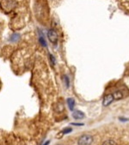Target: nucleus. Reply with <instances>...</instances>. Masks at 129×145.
<instances>
[{
  "mask_svg": "<svg viewBox=\"0 0 129 145\" xmlns=\"http://www.w3.org/2000/svg\"><path fill=\"white\" fill-rule=\"evenodd\" d=\"M93 143V137L90 135H83L79 137L77 143L78 145H91Z\"/></svg>",
  "mask_w": 129,
  "mask_h": 145,
  "instance_id": "f257e3e1",
  "label": "nucleus"
},
{
  "mask_svg": "<svg viewBox=\"0 0 129 145\" xmlns=\"http://www.w3.org/2000/svg\"><path fill=\"white\" fill-rule=\"evenodd\" d=\"M47 37L52 43H56L58 40V34L54 29H50L47 33Z\"/></svg>",
  "mask_w": 129,
  "mask_h": 145,
  "instance_id": "f03ea898",
  "label": "nucleus"
},
{
  "mask_svg": "<svg viewBox=\"0 0 129 145\" xmlns=\"http://www.w3.org/2000/svg\"><path fill=\"white\" fill-rule=\"evenodd\" d=\"M114 100V99L113 97V94H108V95H106V96L104 97V99H103L102 104L104 106H107L108 105H110Z\"/></svg>",
  "mask_w": 129,
  "mask_h": 145,
  "instance_id": "7ed1b4c3",
  "label": "nucleus"
},
{
  "mask_svg": "<svg viewBox=\"0 0 129 145\" xmlns=\"http://www.w3.org/2000/svg\"><path fill=\"white\" fill-rule=\"evenodd\" d=\"M72 117L75 118V119H82V118H84L85 117V115L83 112L77 110V111H74L72 112Z\"/></svg>",
  "mask_w": 129,
  "mask_h": 145,
  "instance_id": "20e7f679",
  "label": "nucleus"
},
{
  "mask_svg": "<svg viewBox=\"0 0 129 145\" xmlns=\"http://www.w3.org/2000/svg\"><path fill=\"white\" fill-rule=\"evenodd\" d=\"M113 97L114 100H118L123 98V93L121 91H116L113 94Z\"/></svg>",
  "mask_w": 129,
  "mask_h": 145,
  "instance_id": "39448f33",
  "label": "nucleus"
},
{
  "mask_svg": "<svg viewBox=\"0 0 129 145\" xmlns=\"http://www.w3.org/2000/svg\"><path fill=\"white\" fill-rule=\"evenodd\" d=\"M67 104H68V106H69V108H70V110L72 111L74 109V106H75V100H74V99H72V98H68Z\"/></svg>",
  "mask_w": 129,
  "mask_h": 145,
  "instance_id": "423d86ee",
  "label": "nucleus"
},
{
  "mask_svg": "<svg viewBox=\"0 0 129 145\" xmlns=\"http://www.w3.org/2000/svg\"><path fill=\"white\" fill-rule=\"evenodd\" d=\"M19 39H20V35L19 34H13L12 35L10 36V40L11 41H13V42L17 41Z\"/></svg>",
  "mask_w": 129,
  "mask_h": 145,
  "instance_id": "0eeeda50",
  "label": "nucleus"
},
{
  "mask_svg": "<svg viewBox=\"0 0 129 145\" xmlns=\"http://www.w3.org/2000/svg\"><path fill=\"white\" fill-rule=\"evenodd\" d=\"M102 145H117L114 140H107L102 143Z\"/></svg>",
  "mask_w": 129,
  "mask_h": 145,
  "instance_id": "6e6552de",
  "label": "nucleus"
},
{
  "mask_svg": "<svg viewBox=\"0 0 129 145\" xmlns=\"http://www.w3.org/2000/svg\"><path fill=\"white\" fill-rule=\"evenodd\" d=\"M39 41H40V43H41V44L43 46H47V42H46V40H44V38H43V37H40L39 38Z\"/></svg>",
  "mask_w": 129,
  "mask_h": 145,
  "instance_id": "1a4fd4ad",
  "label": "nucleus"
},
{
  "mask_svg": "<svg viewBox=\"0 0 129 145\" xmlns=\"http://www.w3.org/2000/svg\"><path fill=\"white\" fill-rule=\"evenodd\" d=\"M72 131V129L71 128H65V129H64L62 130V134H67V133H70V132H71Z\"/></svg>",
  "mask_w": 129,
  "mask_h": 145,
  "instance_id": "9d476101",
  "label": "nucleus"
},
{
  "mask_svg": "<svg viewBox=\"0 0 129 145\" xmlns=\"http://www.w3.org/2000/svg\"><path fill=\"white\" fill-rule=\"evenodd\" d=\"M64 78H65V84H66V87L68 88V87H69V80H68V77H67V76H65Z\"/></svg>",
  "mask_w": 129,
  "mask_h": 145,
  "instance_id": "9b49d317",
  "label": "nucleus"
},
{
  "mask_svg": "<svg viewBox=\"0 0 129 145\" xmlns=\"http://www.w3.org/2000/svg\"><path fill=\"white\" fill-rule=\"evenodd\" d=\"M50 59H51L52 64H53V65H54V64H55V59H54V57L53 55H50Z\"/></svg>",
  "mask_w": 129,
  "mask_h": 145,
  "instance_id": "f8f14e48",
  "label": "nucleus"
},
{
  "mask_svg": "<svg viewBox=\"0 0 129 145\" xmlns=\"http://www.w3.org/2000/svg\"><path fill=\"white\" fill-rule=\"evenodd\" d=\"M73 125H83V124H72Z\"/></svg>",
  "mask_w": 129,
  "mask_h": 145,
  "instance_id": "ddd939ff",
  "label": "nucleus"
},
{
  "mask_svg": "<svg viewBox=\"0 0 129 145\" xmlns=\"http://www.w3.org/2000/svg\"><path fill=\"white\" fill-rule=\"evenodd\" d=\"M49 143H50L49 141H47V142H46V143H45V144H43V145H48V144H49Z\"/></svg>",
  "mask_w": 129,
  "mask_h": 145,
  "instance_id": "4468645a",
  "label": "nucleus"
},
{
  "mask_svg": "<svg viewBox=\"0 0 129 145\" xmlns=\"http://www.w3.org/2000/svg\"><path fill=\"white\" fill-rule=\"evenodd\" d=\"M58 145H62V144H58Z\"/></svg>",
  "mask_w": 129,
  "mask_h": 145,
  "instance_id": "2eb2a0df",
  "label": "nucleus"
}]
</instances>
